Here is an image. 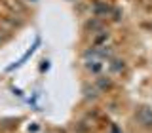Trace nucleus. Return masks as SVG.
I'll return each mask as SVG.
<instances>
[{"label": "nucleus", "mask_w": 152, "mask_h": 133, "mask_svg": "<svg viewBox=\"0 0 152 133\" xmlns=\"http://www.w3.org/2000/svg\"><path fill=\"white\" fill-rule=\"evenodd\" d=\"M137 120H139L142 126H152V108L142 107L139 112H137Z\"/></svg>", "instance_id": "f257e3e1"}, {"label": "nucleus", "mask_w": 152, "mask_h": 133, "mask_svg": "<svg viewBox=\"0 0 152 133\" xmlns=\"http://www.w3.org/2000/svg\"><path fill=\"white\" fill-rule=\"evenodd\" d=\"M110 69L114 70V72H120V70L124 69V63H122V61H112V65H110Z\"/></svg>", "instance_id": "f03ea898"}, {"label": "nucleus", "mask_w": 152, "mask_h": 133, "mask_svg": "<svg viewBox=\"0 0 152 133\" xmlns=\"http://www.w3.org/2000/svg\"><path fill=\"white\" fill-rule=\"evenodd\" d=\"M101 66H103V65L99 63V61H93V65H91V63H88V69H89V70H93V72H99V70H101Z\"/></svg>", "instance_id": "7ed1b4c3"}]
</instances>
